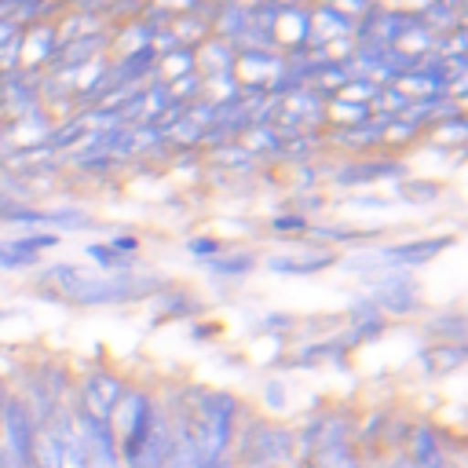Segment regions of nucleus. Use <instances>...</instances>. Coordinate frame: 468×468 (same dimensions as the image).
I'll list each match as a JSON object with an SVG mask.
<instances>
[{
  "instance_id": "nucleus-1",
  "label": "nucleus",
  "mask_w": 468,
  "mask_h": 468,
  "mask_svg": "<svg viewBox=\"0 0 468 468\" xmlns=\"http://www.w3.org/2000/svg\"><path fill=\"white\" fill-rule=\"evenodd\" d=\"M110 431L117 439L121 468H161L172 450V424L157 402V391L146 384H124L113 413Z\"/></svg>"
},
{
  "instance_id": "nucleus-2",
  "label": "nucleus",
  "mask_w": 468,
  "mask_h": 468,
  "mask_svg": "<svg viewBox=\"0 0 468 468\" xmlns=\"http://www.w3.org/2000/svg\"><path fill=\"white\" fill-rule=\"evenodd\" d=\"M186 435L194 442V453L201 461V468L230 457L234 450V435L245 420V406L238 395L230 391H216V388H186Z\"/></svg>"
},
{
  "instance_id": "nucleus-3",
  "label": "nucleus",
  "mask_w": 468,
  "mask_h": 468,
  "mask_svg": "<svg viewBox=\"0 0 468 468\" xmlns=\"http://www.w3.org/2000/svg\"><path fill=\"white\" fill-rule=\"evenodd\" d=\"M51 278L58 282L62 296H69L77 303H121V300H139L146 292V282L110 278V274H84L77 267H58V271H51Z\"/></svg>"
},
{
  "instance_id": "nucleus-4",
  "label": "nucleus",
  "mask_w": 468,
  "mask_h": 468,
  "mask_svg": "<svg viewBox=\"0 0 468 468\" xmlns=\"http://www.w3.org/2000/svg\"><path fill=\"white\" fill-rule=\"evenodd\" d=\"M124 377H117L113 369H84L77 380H73V395H69V406L77 413H88V417H99V420H110L121 391H124Z\"/></svg>"
},
{
  "instance_id": "nucleus-5",
  "label": "nucleus",
  "mask_w": 468,
  "mask_h": 468,
  "mask_svg": "<svg viewBox=\"0 0 468 468\" xmlns=\"http://www.w3.org/2000/svg\"><path fill=\"white\" fill-rule=\"evenodd\" d=\"M37 420L33 413L22 406V399L7 395V406H4V420H0V446L22 464V468H33V442H37Z\"/></svg>"
},
{
  "instance_id": "nucleus-6",
  "label": "nucleus",
  "mask_w": 468,
  "mask_h": 468,
  "mask_svg": "<svg viewBox=\"0 0 468 468\" xmlns=\"http://www.w3.org/2000/svg\"><path fill=\"white\" fill-rule=\"evenodd\" d=\"M73 424H77V439H80V450H84L88 468H121L117 439H113V431H110L106 420L73 410Z\"/></svg>"
},
{
  "instance_id": "nucleus-7",
  "label": "nucleus",
  "mask_w": 468,
  "mask_h": 468,
  "mask_svg": "<svg viewBox=\"0 0 468 468\" xmlns=\"http://www.w3.org/2000/svg\"><path fill=\"white\" fill-rule=\"evenodd\" d=\"M33 468H66V453H62V431H58V410L37 428V442H33Z\"/></svg>"
},
{
  "instance_id": "nucleus-8",
  "label": "nucleus",
  "mask_w": 468,
  "mask_h": 468,
  "mask_svg": "<svg viewBox=\"0 0 468 468\" xmlns=\"http://www.w3.org/2000/svg\"><path fill=\"white\" fill-rule=\"evenodd\" d=\"M420 366H424L428 377H446V373L464 366V347L461 344H435L420 355Z\"/></svg>"
},
{
  "instance_id": "nucleus-9",
  "label": "nucleus",
  "mask_w": 468,
  "mask_h": 468,
  "mask_svg": "<svg viewBox=\"0 0 468 468\" xmlns=\"http://www.w3.org/2000/svg\"><path fill=\"white\" fill-rule=\"evenodd\" d=\"M300 468H366V457L358 453L355 442H347V446H333V450L311 453Z\"/></svg>"
},
{
  "instance_id": "nucleus-10",
  "label": "nucleus",
  "mask_w": 468,
  "mask_h": 468,
  "mask_svg": "<svg viewBox=\"0 0 468 468\" xmlns=\"http://www.w3.org/2000/svg\"><path fill=\"white\" fill-rule=\"evenodd\" d=\"M285 402H289V388H285V380L271 377V380L263 384V406H267V413H282Z\"/></svg>"
},
{
  "instance_id": "nucleus-11",
  "label": "nucleus",
  "mask_w": 468,
  "mask_h": 468,
  "mask_svg": "<svg viewBox=\"0 0 468 468\" xmlns=\"http://www.w3.org/2000/svg\"><path fill=\"white\" fill-rule=\"evenodd\" d=\"M7 395H11V388L4 384V377H0V420H4V406H7Z\"/></svg>"
}]
</instances>
